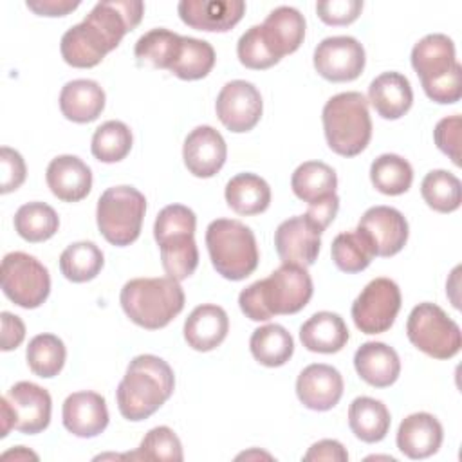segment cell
Masks as SVG:
<instances>
[{
    "label": "cell",
    "mask_w": 462,
    "mask_h": 462,
    "mask_svg": "<svg viewBox=\"0 0 462 462\" xmlns=\"http://www.w3.org/2000/svg\"><path fill=\"white\" fill-rule=\"evenodd\" d=\"M365 61V49L352 36H328L314 49L316 72L334 83L357 79Z\"/></svg>",
    "instance_id": "cell-13"
},
{
    "label": "cell",
    "mask_w": 462,
    "mask_h": 462,
    "mask_svg": "<svg viewBox=\"0 0 462 462\" xmlns=\"http://www.w3.org/2000/svg\"><path fill=\"white\" fill-rule=\"evenodd\" d=\"M45 180L52 195L60 200L79 202L90 193L92 171L76 155H58L49 162Z\"/></svg>",
    "instance_id": "cell-24"
},
{
    "label": "cell",
    "mask_w": 462,
    "mask_h": 462,
    "mask_svg": "<svg viewBox=\"0 0 462 462\" xmlns=\"http://www.w3.org/2000/svg\"><path fill=\"white\" fill-rule=\"evenodd\" d=\"M330 254L336 267L350 274L365 271L372 263L374 256H377L374 242L361 227L339 233L332 240Z\"/></svg>",
    "instance_id": "cell-34"
},
{
    "label": "cell",
    "mask_w": 462,
    "mask_h": 462,
    "mask_svg": "<svg viewBox=\"0 0 462 462\" xmlns=\"http://www.w3.org/2000/svg\"><path fill=\"white\" fill-rule=\"evenodd\" d=\"M0 410H2V433H0V437H7L9 431L14 430V413H13V408H11L5 395L0 399Z\"/></svg>",
    "instance_id": "cell-52"
},
{
    "label": "cell",
    "mask_w": 462,
    "mask_h": 462,
    "mask_svg": "<svg viewBox=\"0 0 462 462\" xmlns=\"http://www.w3.org/2000/svg\"><path fill=\"white\" fill-rule=\"evenodd\" d=\"M146 199L134 186H114L101 193L96 208L97 229L106 242L117 247L139 238Z\"/></svg>",
    "instance_id": "cell-9"
},
{
    "label": "cell",
    "mask_w": 462,
    "mask_h": 462,
    "mask_svg": "<svg viewBox=\"0 0 462 462\" xmlns=\"http://www.w3.org/2000/svg\"><path fill=\"white\" fill-rule=\"evenodd\" d=\"M442 424L426 411H417L402 419L397 430V448L408 458L419 460L435 455L442 444Z\"/></svg>",
    "instance_id": "cell-23"
},
{
    "label": "cell",
    "mask_w": 462,
    "mask_h": 462,
    "mask_svg": "<svg viewBox=\"0 0 462 462\" xmlns=\"http://www.w3.org/2000/svg\"><path fill=\"white\" fill-rule=\"evenodd\" d=\"M236 54H238V60H240V63L244 67L254 69V70L269 69V67H273V65H276L280 61L267 49V45H265V42L262 38L260 25L249 27L240 36V40L236 43Z\"/></svg>",
    "instance_id": "cell-44"
},
{
    "label": "cell",
    "mask_w": 462,
    "mask_h": 462,
    "mask_svg": "<svg viewBox=\"0 0 462 462\" xmlns=\"http://www.w3.org/2000/svg\"><path fill=\"white\" fill-rule=\"evenodd\" d=\"M260 31L271 54L276 60H282L301 45L305 38V18L298 9L280 5L267 14Z\"/></svg>",
    "instance_id": "cell-22"
},
{
    "label": "cell",
    "mask_w": 462,
    "mask_h": 462,
    "mask_svg": "<svg viewBox=\"0 0 462 462\" xmlns=\"http://www.w3.org/2000/svg\"><path fill=\"white\" fill-rule=\"evenodd\" d=\"M296 395L305 408L327 411L334 408L343 395V377L330 365H309L296 379Z\"/></svg>",
    "instance_id": "cell-19"
},
{
    "label": "cell",
    "mask_w": 462,
    "mask_h": 462,
    "mask_svg": "<svg viewBox=\"0 0 462 462\" xmlns=\"http://www.w3.org/2000/svg\"><path fill=\"white\" fill-rule=\"evenodd\" d=\"M195 227V213L182 204L162 208L155 218L153 236L161 251L162 269L177 282L189 278L199 265Z\"/></svg>",
    "instance_id": "cell-6"
},
{
    "label": "cell",
    "mask_w": 462,
    "mask_h": 462,
    "mask_svg": "<svg viewBox=\"0 0 462 462\" xmlns=\"http://www.w3.org/2000/svg\"><path fill=\"white\" fill-rule=\"evenodd\" d=\"M206 245L215 271L226 280H244L258 267L254 233L240 220H213L206 229Z\"/></svg>",
    "instance_id": "cell-8"
},
{
    "label": "cell",
    "mask_w": 462,
    "mask_h": 462,
    "mask_svg": "<svg viewBox=\"0 0 462 462\" xmlns=\"http://www.w3.org/2000/svg\"><path fill=\"white\" fill-rule=\"evenodd\" d=\"M460 188L458 177L451 171L431 170L420 182V195L431 209L439 213H451L460 208Z\"/></svg>",
    "instance_id": "cell-41"
},
{
    "label": "cell",
    "mask_w": 462,
    "mask_h": 462,
    "mask_svg": "<svg viewBox=\"0 0 462 462\" xmlns=\"http://www.w3.org/2000/svg\"><path fill=\"white\" fill-rule=\"evenodd\" d=\"M60 227L58 213L45 202H27L14 213V229L27 242H45Z\"/></svg>",
    "instance_id": "cell-36"
},
{
    "label": "cell",
    "mask_w": 462,
    "mask_h": 462,
    "mask_svg": "<svg viewBox=\"0 0 462 462\" xmlns=\"http://www.w3.org/2000/svg\"><path fill=\"white\" fill-rule=\"evenodd\" d=\"M291 188L300 200L314 204L336 193L337 175L328 164L321 161H307L294 170L291 177Z\"/></svg>",
    "instance_id": "cell-32"
},
{
    "label": "cell",
    "mask_w": 462,
    "mask_h": 462,
    "mask_svg": "<svg viewBox=\"0 0 462 462\" xmlns=\"http://www.w3.org/2000/svg\"><path fill=\"white\" fill-rule=\"evenodd\" d=\"M27 365L32 374L43 379L58 375L65 365L67 350L63 341L54 334L34 336L25 350Z\"/></svg>",
    "instance_id": "cell-39"
},
{
    "label": "cell",
    "mask_w": 462,
    "mask_h": 462,
    "mask_svg": "<svg viewBox=\"0 0 462 462\" xmlns=\"http://www.w3.org/2000/svg\"><path fill=\"white\" fill-rule=\"evenodd\" d=\"M251 457H263V458H271V455H267V453H258V451H249V453H242V455H238L236 458H251Z\"/></svg>",
    "instance_id": "cell-54"
},
{
    "label": "cell",
    "mask_w": 462,
    "mask_h": 462,
    "mask_svg": "<svg viewBox=\"0 0 462 462\" xmlns=\"http://www.w3.org/2000/svg\"><path fill=\"white\" fill-rule=\"evenodd\" d=\"M105 108V90L94 79H72L60 92V110L72 123L96 121Z\"/></svg>",
    "instance_id": "cell-28"
},
{
    "label": "cell",
    "mask_w": 462,
    "mask_h": 462,
    "mask_svg": "<svg viewBox=\"0 0 462 462\" xmlns=\"http://www.w3.org/2000/svg\"><path fill=\"white\" fill-rule=\"evenodd\" d=\"M390 422L386 404L374 397H356L348 406V426L363 442L374 444L383 440L390 430Z\"/></svg>",
    "instance_id": "cell-30"
},
{
    "label": "cell",
    "mask_w": 462,
    "mask_h": 462,
    "mask_svg": "<svg viewBox=\"0 0 462 462\" xmlns=\"http://www.w3.org/2000/svg\"><path fill=\"white\" fill-rule=\"evenodd\" d=\"M0 164H2V193H11L14 189H18L27 175V168L23 162V157L9 148V146H2L0 150Z\"/></svg>",
    "instance_id": "cell-47"
},
{
    "label": "cell",
    "mask_w": 462,
    "mask_h": 462,
    "mask_svg": "<svg viewBox=\"0 0 462 462\" xmlns=\"http://www.w3.org/2000/svg\"><path fill=\"white\" fill-rule=\"evenodd\" d=\"M180 43H182L180 34L168 31L164 27H157V29L144 32L135 42L134 52L137 58L148 60L153 67L170 70V67L175 63V60L179 56Z\"/></svg>",
    "instance_id": "cell-40"
},
{
    "label": "cell",
    "mask_w": 462,
    "mask_h": 462,
    "mask_svg": "<svg viewBox=\"0 0 462 462\" xmlns=\"http://www.w3.org/2000/svg\"><path fill=\"white\" fill-rule=\"evenodd\" d=\"M215 65V49L206 40L182 36L180 51L170 72L180 79L195 81L206 78Z\"/></svg>",
    "instance_id": "cell-38"
},
{
    "label": "cell",
    "mask_w": 462,
    "mask_h": 462,
    "mask_svg": "<svg viewBox=\"0 0 462 462\" xmlns=\"http://www.w3.org/2000/svg\"><path fill=\"white\" fill-rule=\"evenodd\" d=\"M370 180L384 195H402L413 182V170L404 157L383 153L370 166Z\"/></svg>",
    "instance_id": "cell-37"
},
{
    "label": "cell",
    "mask_w": 462,
    "mask_h": 462,
    "mask_svg": "<svg viewBox=\"0 0 462 462\" xmlns=\"http://www.w3.org/2000/svg\"><path fill=\"white\" fill-rule=\"evenodd\" d=\"M123 458L130 460H170L180 462L184 458L182 444L175 431L168 426L152 428L144 439L141 440L137 451L121 455Z\"/></svg>",
    "instance_id": "cell-43"
},
{
    "label": "cell",
    "mask_w": 462,
    "mask_h": 462,
    "mask_svg": "<svg viewBox=\"0 0 462 462\" xmlns=\"http://www.w3.org/2000/svg\"><path fill=\"white\" fill-rule=\"evenodd\" d=\"M401 310L399 285L390 278H375L352 303V319L363 334L386 332Z\"/></svg>",
    "instance_id": "cell-12"
},
{
    "label": "cell",
    "mask_w": 462,
    "mask_h": 462,
    "mask_svg": "<svg viewBox=\"0 0 462 462\" xmlns=\"http://www.w3.org/2000/svg\"><path fill=\"white\" fill-rule=\"evenodd\" d=\"M357 227L370 236L377 256L397 254L408 240V222L404 215L390 206H374L366 209Z\"/></svg>",
    "instance_id": "cell-21"
},
{
    "label": "cell",
    "mask_w": 462,
    "mask_h": 462,
    "mask_svg": "<svg viewBox=\"0 0 462 462\" xmlns=\"http://www.w3.org/2000/svg\"><path fill=\"white\" fill-rule=\"evenodd\" d=\"M363 11L361 0H327L316 4V13L327 25H348Z\"/></svg>",
    "instance_id": "cell-46"
},
{
    "label": "cell",
    "mask_w": 462,
    "mask_h": 462,
    "mask_svg": "<svg viewBox=\"0 0 462 462\" xmlns=\"http://www.w3.org/2000/svg\"><path fill=\"white\" fill-rule=\"evenodd\" d=\"M411 67L426 96L440 105L457 103L462 96V67L455 60L453 40L433 32L411 49Z\"/></svg>",
    "instance_id": "cell-4"
},
{
    "label": "cell",
    "mask_w": 462,
    "mask_h": 462,
    "mask_svg": "<svg viewBox=\"0 0 462 462\" xmlns=\"http://www.w3.org/2000/svg\"><path fill=\"white\" fill-rule=\"evenodd\" d=\"M229 332L227 312L220 305L204 303L195 307L184 321V339L197 352L217 348Z\"/></svg>",
    "instance_id": "cell-25"
},
{
    "label": "cell",
    "mask_w": 462,
    "mask_h": 462,
    "mask_svg": "<svg viewBox=\"0 0 462 462\" xmlns=\"http://www.w3.org/2000/svg\"><path fill=\"white\" fill-rule=\"evenodd\" d=\"M125 314L139 327L157 330L166 327L184 309V291L170 276L134 278L119 294Z\"/></svg>",
    "instance_id": "cell-5"
},
{
    "label": "cell",
    "mask_w": 462,
    "mask_h": 462,
    "mask_svg": "<svg viewBox=\"0 0 462 462\" xmlns=\"http://www.w3.org/2000/svg\"><path fill=\"white\" fill-rule=\"evenodd\" d=\"M0 319H2V350L9 352L22 345L25 337V325L16 314H11L7 310L0 314Z\"/></svg>",
    "instance_id": "cell-50"
},
{
    "label": "cell",
    "mask_w": 462,
    "mask_h": 462,
    "mask_svg": "<svg viewBox=\"0 0 462 462\" xmlns=\"http://www.w3.org/2000/svg\"><path fill=\"white\" fill-rule=\"evenodd\" d=\"M175 375L171 366L153 354L134 357L117 384L116 399L119 413L132 422L153 415L173 393Z\"/></svg>",
    "instance_id": "cell-3"
},
{
    "label": "cell",
    "mask_w": 462,
    "mask_h": 462,
    "mask_svg": "<svg viewBox=\"0 0 462 462\" xmlns=\"http://www.w3.org/2000/svg\"><path fill=\"white\" fill-rule=\"evenodd\" d=\"M217 116L220 123L235 134L253 130L263 110V101L260 90L245 81V79H233L222 87L217 96L215 103Z\"/></svg>",
    "instance_id": "cell-14"
},
{
    "label": "cell",
    "mask_w": 462,
    "mask_h": 462,
    "mask_svg": "<svg viewBox=\"0 0 462 462\" xmlns=\"http://www.w3.org/2000/svg\"><path fill=\"white\" fill-rule=\"evenodd\" d=\"M2 458L7 460V458H14V460H38V455L23 446H16L13 449H7L2 453Z\"/></svg>",
    "instance_id": "cell-53"
},
{
    "label": "cell",
    "mask_w": 462,
    "mask_h": 462,
    "mask_svg": "<svg viewBox=\"0 0 462 462\" xmlns=\"http://www.w3.org/2000/svg\"><path fill=\"white\" fill-rule=\"evenodd\" d=\"M5 397L14 413L16 431L34 435L49 426L52 401L45 388L31 381H20L7 390Z\"/></svg>",
    "instance_id": "cell-16"
},
{
    "label": "cell",
    "mask_w": 462,
    "mask_h": 462,
    "mask_svg": "<svg viewBox=\"0 0 462 462\" xmlns=\"http://www.w3.org/2000/svg\"><path fill=\"white\" fill-rule=\"evenodd\" d=\"M303 460H323V462H346L348 453L345 446L334 439H323L314 442L303 455Z\"/></svg>",
    "instance_id": "cell-48"
},
{
    "label": "cell",
    "mask_w": 462,
    "mask_h": 462,
    "mask_svg": "<svg viewBox=\"0 0 462 462\" xmlns=\"http://www.w3.org/2000/svg\"><path fill=\"white\" fill-rule=\"evenodd\" d=\"M357 375L375 388L392 386L401 374L397 352L381 341H366L354 354Z\"/></svg>",
    "instance_id": "cell-26"
},
{
    "label": "cell",
    "mask_w": 462,
    "mask_h": 462,
    "mask_svg": "<svg viewBox=\"0 0 462 462\" xmlns=\"http://www.w3.org/2000/svg\"><path fill=\"white\" fill-rule=\"evenodd\" d=\"M337 209H339V197L334 193L319 202L309 204V209L303 215L323 233L328 227V224L334 220Z\"/></svg>",
    "instance_id": "cell-49"
},
{
    "label": "cell",
    "mask_w": 462,
    "mask_h": 462,
    "mask_svg": "<svg viewBox=\"0 0 462 462\" xmlns=\"http://www.w3.org/2000/svg\"><path fill=\"white\" fill-rule=\"evenodd\" d=\"M103 251L94 242H74L60 256L61 274L74 283L94 280L103 269Z\"/></svg>",
    "instance_id": "cell-35"
},
{
    "label": "cell",
    "mask_w": 462,
    "mask_h": 462,
    "mask_svg": "<svg viewBox=\"0 0 462 462\" xmlns=\"http://www.w3.org/2000/svg\"><path fill=\"white\" fill-rule=\"evenodd\" d=\"M300 341L310 352L336 354L346 345L348 328L339 314L321 310L301 325Z\"/></svg>",
    "instance_id": "cell-29"
},
{
    "label": "cell",
    "mask_w": 462,
    "mask_h": 462,
    "mask_svg": "<svg viewBox=\"0 0 462 462\" xmlns=\"http://www.w3.org/2000/svg\"><path fill=\"white\" fill-rule=\"evenodd\" d=\"M249 348L253 357L269 368H276L285 365L294 352V341L291 332L278 325L269 323L263 327H258L249 339Z\"/></svg>",
    "instance_id": "cell-33"
},
{
    "label": "cell",
    "mask_w": 462,
    "mask_h": 462,
    "mask_svg": "<svg viewBox=\"0 0 462 462\" xmlns=\"http://www.w3.org/2000/svg\"><path fill=\"white\" fill-rule=\"evenodd\" d=\"M226 202L238 215L263 213L271 204L269 184L254 173H238L226 184Z\"/></svg>",
    "instance_id": "cell-31"
},
{
    "label": "cell",
    "mask_w": 462,
    "mask_h": 462,
    "mask_svg": "<svg viewBox=\"0 0 462 462\" xmlns=\"http://www.w3.org/2000/svg\"><path fill=\"white\" fill-rule=\"evenodd\" d=\"M460 125L462 119L458 114H455L440 119L433 130L437 148L446 153L457 166H460Z\"/></svg>",
    "instance_id": "cell-45"
},
{
    "label": "cell",
    "mask_w": 462,
    "mask_h": 462,
    "mask_svg": "<svg viewBox=\"0 0 462 462\" xmlns=\"http://www.w3.org/2000/svg\"><path fill=\"white\" fill-rule=\"evenodd\" d=\"M132 132L123 121H106L92 135V155L101 162H119L132 150Z\"/></svg>",
    "instance_id": "cell-42"
},
{
    "label": "cell",
    "mask_w": 462,
    "mask_h": 462,
    "mask_svg": "<svg viewBox=\"0 0 462 462\" xmlns=\"http://www.w3.org/2000/svg\"><path fill=\"white\" fill-rule=\"evenodd\" d=\"M321 231L305 217L296 215L283 220L274 231V245L282 263H294L300 267H309L316 262Z\"/></svg>",
    "instance_id": "cell-15"
},
{
    "label": "cell",
    "mask_w": 462,
    "mask_h": 462,
    "mask_svg": "<svg viewBox=\"0 0 462 462\" xmlns=\"http://www.w3.org/2000/svg\"><path fill=\"white\" fill-rule=\"evenodd\" d=\"M143 13L144 4L139 0L96 4L83 22L67 29L61 36V58L76 69L96 67L121 43L126 32L139 25Z\"/></svg>",
    "instance_id": "cell-1"
},
{
    "label": "cell",
    "mask_w": 462,
    "mask_h": 462,
    "mask_svg": "<svg viewBox=\"0 0 462 462\" xmlns=\"http://www.w3.org/2000/svg\"><path fill=\"white\" fill-rule=\"evenodd\" d=\"M25 5L40 16H65L79 7L78 0H27Z\"/></svg>",
    "instance_id": "cell-51"
},
{
    "label": "cell",
    "mask_w": 462,
    "mask_h": 462,
    "mask_svg": "<svg viewBox=\"0 0 462 462\" xmlns=\"http://www.w3.org/2000/svg\"><path fill=\"white\" fill-rule=\"evenodd\" d=\"M410 343L433 359H449L460 352V327L435 303L415 305L406 321Z\"/></svg>",
    "instance_id": "cell-10"
},
{
    "label": "cell",
    "mask_w": 462,
    "mask_h": 462,
    "mask_svg": "<svg viewBox=\"0 0 462 462\" xmlns=\"http://www.w3.org/2000/svg\"><path fill=\"white\" fill-rule=\"evenodd\" d=\"M368 101L384 119L402 117L413 103V90L401 72H383L368 87Z\"/></svg>",
    "instance_id": "cell-27"
},
{
    "label": "cell",
    "mask_w": 462,
    "mask_h": 462,
    "mask_svg": "<svg viewBox=\"0 0 462 462\" xmlns=\"http://www.w3.org/2000/svg\"><path fill=\"white\" fill-rule=\"evenodd\" d=\"M61 420L67 431L81 439H92L108 426V410L103 395L83 390L70 393L61 410Z\"/></svg>",
    "instance_id": "cell-20"
},
{
    "label": "cell",
    "mask_w": 462,
    "mask_h": 462,
    "mask_svg": "<svg viewBox=\"0 0 462 462\" xmlns=\"http://www.w3.org/2000/svg\"><path fill=\"white\" fill-rule=\"evenodd\" d=\"M227 157V146L218 130L208 125L193 128L184 139L182 159L188 171L195 177L208 179L220 171Z\"/></svg>",
    "instance_id": "cell-17"
},
{
    "label": "cell",
    "mask_w": 462,
    "mask_h": 462,
    "mask_svg": "<svg viewBox=\"0 0 462 462\" xmlns=\"http://www.w3.org/2000/svg\"><path fill=\"white\" fill-rule=\"evenodd\" d=\"M180 20L197 31L226 32L235 27L244 13L242 0H182L177 5Z\"/></svg>",
    "instance_id": "cell-18"
},
{
    "label": "cell",
    "mask_w": 462,
    "mask_h": 462,
    "mask_svg": "<svg viewBox=\"0 0 462 462\" xmlns=\"http://www.w3.org/2000/svg\"><path fill=\"white\" fill-rule=\"evenodd\" d=\"M323 132L332 152L343 157L359 155L370 143L372 119L361 92H341L323 106Z\"/></svg>",
    "instance_id": "cell-7"
},
{
    "label": "cell",
    "mask_w": 462,
    "mask_h": 462,
    "mask_svg": "<svg viewBox=\"0 0 462 462\" xmlns=\"http://www.w3.org/2000/svg\"><path fill=\"white\" fill-rule=\"evenodd\" d=\"M312 280L305 267L282 263L267 278L245 287L238 296L240 310L253 321L300 312L312 298Z\"/></svg>",
    "instance_id": "cell-2"
},
{
    "label": "cell",
    "mask_w": 462,
    "mask_h": 462,
    "mask_svg": "<svg viewBox=\"0 0 462 462\" xmlns=\"http://www.w3.org/2000/svg\"><path fill=\"white\" fill-rule=\"evenodd\" d=\"M0 280L4 294L22 309L40 307L51 292L47 267L34 256L14 251L2 260Z\"/></svg>",
    "instance_id": "cell-11"
}]
</instances>
